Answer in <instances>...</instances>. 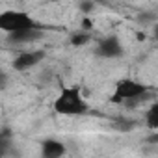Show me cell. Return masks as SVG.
Masks as SVG:
<instances>
[{"mask_svg":"<svg viewBox=\"0 0 158 158\" xmlns=\"http://www.w3.org/2000/svg\"><path fill=\"white\" fill-rule=\"evenodd\" d=\"M89 41H91V32L80 30V32H74V34L71 35V45H73V47H84V45L89 43Z\"/></svg>","mask_w":158,"mask_h":158,"instance_id":"obj_9","label":"cell"},{"mask_svg":"<svg viewBox=\"0 0 158 158\" xmlns=\"http://www.w3.org/2000/svg\"><path fill=\"white\" fill-rule=\"evenodd\" d=\"M158 17L156 15H152V13H143V15H139L138 17V21L139 23H143V24H151V23H154Z\"/></svg>","mask_w":158,"mask_h":158,"instance_id":"obj_13","label":"cell"},{"mask_svg":"<svg viewBox=\"0 0 158 158\" xmlns=\"http://www.w3.org/2000/svg\"><path fill=\"white\" fill-rule=\"evenodd\" d=\"M78 8H80V11L88 17V15L95 10V4H93V2H80V4H78Z\"/></svg>","mask_w":158,"mask_h":158,"instance_id":"obj_12","label":"cell"},{"mask_svg":"<svg viewBox=\"0 0 158 158\" xmlns=\"http://www.w3.org/2000/svg\"><path fill=\"white\" fill-rule=\"evenodd\" d=\"M134 127H136V123L130 121V119H125V117H117V119L112 121V128L119 130V132H130Z\"/></svg>","mask_w":158,"mask_h":158,"instance_id":"obj_11","label":"cell"},{"mask_svg":"<svg viewBox=\"0 0 158 158\" xmlns=\"http://www.w3.org/2000/svg\"><path fill=\"white\" fill-rule=\"evenodd\" d=\"M145 125L151 130H158V101L152 102L149 106V110L145 112Z\"/></svg>","mask_w":158,"mask_h":158,"instance_id":"obj_8","label":"cell"},{"mask_svg":"<svg viewBox=\"0 0 158 158\" xmlns=\"http://www.w3.org/2000/svg\"><path fill=\"white\" fill-rule=\"evenodd\" d=\"M47 52L45 50H24L21 52L15 60H13V69L19 71V73H24V71H30L34 69L35 65H39L43 60H45Z\"/></svg>","mask_w":158,"mask_h":158,"instance_id":"obj_5","label":"cell"},{"mask_svg":"<svg viewBox=\"0 0 158 158\" xmlns=\"http://www.w3.org/2000/svg\"><path fill=\"white\" fill-rule=\"evenodd\" d=\"M95 54L99 58H104V60H115V58H121L125 54V48H123L121 39L112 34V35H106L104 39H101L97 43Z\"/></svg>","mask_w":158,"mask_h":158,"instance_id":"obj_4","label":"cell"},{"mask_svg":"<svg viewBox=\"0 0 158 158\" xmlns=\"http://www.w3.org/2000/svg\"><path fill=\"white\" fill-rule=\"evenodd\" d=\"M0 149H2V156L6 158L10 149H11V132L8 127L2 128V134H0Z\"/></svg>","mask_w":158,"mask_h":158,"instance_id":"obj_10","label":"cell"},{"mask_svg":"<svg viewBox=\"0 0 158 158\" xmlns=\"http://www.w3.org/2000/svg\"><path fill=\"white\" fill-rule=\"evenodd\" d=\"M41 37H43V30H24V32L6 35L8 43H11V45H28V43L39 41Z\"/></svg>","mask_w":158,"mask_h":158,"instance_id":"obj_7","label":"cell"},{"mask_svg":"<svg viewBox=\"0 0 158 158\" xmlns=\"http://www.w3.org/2000/svg\"><path fill=\"white\" fill-rule=\"evenodd\" d=\"M52 108L58 115H69V117L86 115L89 112V104L86 102L80 88H76V86L61 88L60 95L52 102Z\"/></svg>","mask_w":158,"mask_h":158,"instance_id":"obj_1","label":"cell"},{"mask_svg":"<svg viewBox=\"0 0 158 158\" xmlns=\"http://www.w3.org/2000/svg\"><path fill=\"white\" fill-rule=\"evenodd\" d=\"M0 30L6 35L24 32V30H43V26L26 11L19 10H8L0 15Z\"/></svg>","mask_w":158,"mask_h":158,"instance_id":"obj_3","label":"cell"},{"mask_svg":"<svg viewBox=\"0 0 158 158\" xmlns=\"http://www.w3.org/2000/svg\"><path fill=\"white\" fill-rule=\"evenodd\" d=\"M67 152V147L63 141L48 138L41 143V158H63Z\"/></svg>","mask_w":158,"mask_h":158,"instance_id":"obj_6","label":"cell"},{"mask_svg":"<svg viewBox=\"0 0 158 158\" xmlns=\"http://www.w3.org/2000/svg\"><path fill=\"white\" fill-rule=\"evenodd\" d=\"M91 28H93L91 19H89V17H84V21H82V30H84V32H89Z\"/></svg>","mask_w":158,"mask_h":158,"instance_id":"obj_14","label":"cell"},{"mask_svg":"<svg viewBox=\"0 0 158 158\" xmlns=\"http://www.w3.org/2000/svg\"><path fill=\"white\" fill-rule=\"evenodd\" d=\"M154 37H158V24L154 26Z\"/></svg>","mask_w":158,"mask_h":158,"instance_id":"obj_15","label":"cell"},{"mask_svg":"<svg viewBox=\"0 0 158 158\" xmlns=\"http://www.w3.org/2000/svg\"><path fill=\"white\" fill-rule=\"evenodd\" d=\"M149 97H151V93H149L147 84H143L139 80H134V78H121L114 88L110 102L112 104H125V106L132 108V106H138V102H141Z\"/></svg>","mask_w":158,"mask_h":158,"instance_id":"obj_2","label":"cell"}]
</instances>
